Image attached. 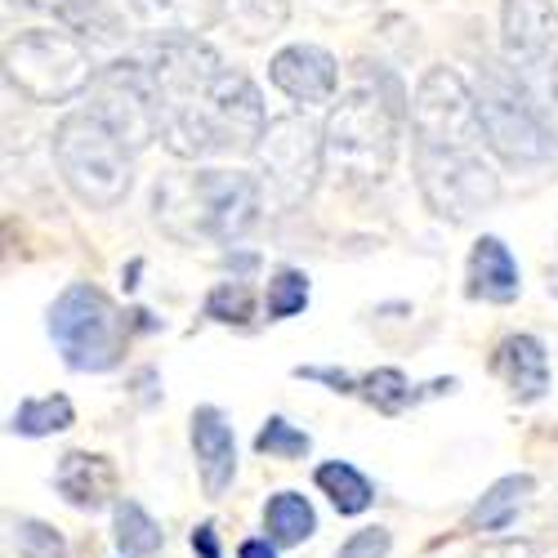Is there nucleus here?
Returning <instances> with one entry per match:
<instances>
[{"mask_svg": "<svg viewBox=\"0 0 558 558\" xmlns=\"http://www.w3.org/2000/svg\"><path fill=\"white\" fill-rule=\"evenodd\" d=\"M138 63L148 68L161 112V144L179 161L255 157L268 130L264 99L246 72L228 68L206 40L148 45Z\"/></svg>", "mask_w": 558, "mask_h": 558, "instance_id": "f257e3e1", "label": "nucleus"}, {"mask_svg": "<svg viewBox=\"0 0 558 558\" xmlns=\"http://www.w3.org/2000/svg\"><path fill=\"white\" fill-rule=\"evenodd\" d=\"M474 95H478L483 138L505 166H545L549 157H558V134L545 117V104L514 76L509 63L487 59Z\"/></svg>", "mask_w": 558, "mask_h": 558, "instance_id": "20e7f679", "label": "nucleus"}, {"mask_svg": "<svg viewBox=\"0 0 558 558\" xmlns=\"http://www.w3.org/2000/svg\"><path fill=\"white\" fill-rule=\"evenodd\" d=\"M532 492H536V478L532 474H505V478H496L478 496V505L470 509V527L474 532H505V527H514L519 509L527 505Z\"/></svg>", "mask_w": 558, "mask_h": 558, "instance_id": "a211bd4d", "label": "nucleus"}, {"mask_svg": "<svg viewBox=\"0 0 558 558\" xmlns=\"http://www.w3.org/2000/svg\"><path fill=\"white\" fill-rule=\"evenodd\" d=\"M411 121V99L393 72L380 63H353L349 85L327 112L322 144H327V174L340 183H380L398 157L402 125Z\"/></svg>", "mask_w": 558, "mask_h": 558, "instance_id": "f03ea898", "label": "nucleus"}, {"mask_svg": "<svg viewBox=\"0 0 558 558\" xmlns=\"http://www.w3.org/2000/svg\"><path fill=\"white\" fill-rule=\"evenodd\" d=\"M523 291L519 264L500 238H478L470 251V295L487 304H514Z\"/></svg>", "mask_w": 558, "mask_h": 558, "instance_id": "f3484780", "label": "nucleus"}, {"mask_svg": "<svg viewBox=\"0 0 558 558\" xmlns=\"http://www.w3.org/2000/svg\"><path fill=\"white\" fill-rule=\"evenodd\" d=\"M313 483L322 487V496H331L336 514H344V519L366 514L371 500H376V487H371V478L357 470V464H349V460H327V464H317Z\"/></svg>", "mask_w": 558, "mask_h": 558, "instance_id": "aec40b11", "label": "nucleus"}, {"mask_svg": "<svg viewBox=\"0 0 558 558\" xmlns=\"http://www.w3.org/2000/svg\"><path fill=\"white\" fill-rule=\"evenodd\" d=\"M238 558H277V545H272L268 536H259V541H242Z\"/></svg>", "mask_w": 558, "mask_h": 558, "instance_id": "473e14b6", "label": "nucleus"}, {"mask_svg": "<svg viewBox=\"0 0 558 558\" xmlns=\"http://www.w3.org/2000/svg\"><path fill=\"white\" fill-rule=\"evenodd\" d=\"M268 81L272 89L300 108H317V104H336V89H340V63L322 50V45H287L277 50L268 63Z\"/></svg>", "mask_w": 558, "mask_h": 558, "instance_id": "ddd939ff", "label": "nucleus"}, {"mask_svg": "<svg viewBox=\"0 0 558 558\" xmlns=\"http://www.w3.org/2000/svg\"><path fill=\"white\" fill-rule=\"evenodd\" d=\"M264 197L242 170H179L157 179L153 215L174 242H232L259 219Z\"/></svg>", "mask_w": 558, "mask_h": 558, "instance_id": "7ed1b4c3", "label": "nucleus"}, {"mask_svg": "<svg viewBox=\"0 0 558 558\" xmlns=\"http://www.w3.org/2000/svg\"><path fill=\"white\" fill-rule=\"evenodd\" d=\"M327 174V144L322 125H313L304 112L268 117V130L255 148V183L268 215H291L304 206Z\"/></svg>", "mask_w": 558, "mask_h": 558, "instance_id": "423d86ee", "label": "nucleus"}, {"mask_svg": "<svg viewBox=\"0 0 558 558\" xmlns=\"http://www.w3.org/2000/svg\"><path fill=\"white\" fill-rule=\"evenodd\" d=\"M470 558H554V549L541 545V541H527V536H505V541H492V545L474 549Z\"/></svg>", "mask_w": 558, "mask_h": 558, "instance_id": "c756f323", "label": "nucleus"}, {"mask_svg": "<svg viewBox=\"0 0 558 558\" xmlns=\"http://www.w3.org/2000/svg\"><path fill=\"white\" fill-rule=\"evenodd\" d=\"M362 398L376 407V411H385V415H398L407 402H411V380L402 376L398 366H376V371H366L362 376Z\"/></svg>", "mask_w": 558, "mask_h": 558, "instance_id": "393cba45", "label": "nucleus"}, {"mask_svg": "<svg viewBox=\"0 0 558 558\" xmlns=\"http://www.w3.org/2000/svg\"><path fill=\"white\" fill-rule=\"evenodd\" d=\"M264 532H268V541H272L277 549L304 545V541L317 532V514H313L308 496H300V492H277V496H268V505H264Z\"/></svg>", "mask_w": 558, "mask_h": 558, "instance_id": "6ab92c4d", "label": "nucleus"}, {"mask_svg": "<svg viewBox=\"0 0 558 558\" xmlns=\"http://www.w3.org/2000/svg\"><path fill=\"white\" fill-rule=\"evenodd\" d=\"M219 19L238 32L242 40H268L287 27L291 0H219Z\"/></svg>", "mask_w": 558, "mask_h": 558, "instance_id": "412c9836", "label": "nucleus"}, {"mask_svg": "<svg viewBox=\"0 0 558 558\" xmlns=\"http://www.w3.org/2000/svg\"><path fill=\"white\" fill-rule=\"evenodd\" d=\"M415 183H421L425 206L447 223H464L470 215L487 210L500 197V179L483 153H474V157H415Z\"/></svg>", "mask_w": 558, "mask_h": 558, "instance_id": "f8f14e48", "label": "nucleus"}, {"mask_svg": "<svg viewBox=\"0 0 558 558\" xmlns=\"http://www.w3.org/2000/svg\"><path fill=\"white\" fill-rule=\"evenodd\" d=\"M496 376L505 380V389L514 393L519 402H536V398H545V389H549V353H545V344L536 340V336H505L500 344H496Z\"/></svg>", "mask_w": 558, "mask_h": 558, "instance_id": "dca6fc26", "label": "nucleus"}, {"mask_svg": "<svg viewBox=\"0 0 558 558\" xmlns=\"http://www.w3.org/2000/svg\"><path fill=\"white\" fill-rule=\"evenodd\" d=\"M54 487L76 509L117 505V464L99 451H68L54 470Z\"/></svg>", "mask_w": 558, "mask_h": 558, "instance_id": "2eb2a0df", "label": "nucleus"}, {"mask_svg": "<svg viewBox=\"0 0 558 558\" xmlns=\"http://www.w3.org/2000/svg\"><path fill=\"white\" fill-rule=\"evenodd\" d=\"M85 112L99 117L130 153H144L153 138H161V112L153 76L138 59H117L99 68L95 85L85 89Z\"/></svg>", "mask_w": 558, "mask_h": 558, "instance_id": "9d476101", "label": "nucleus"}, {"mask_svg": "<svg viewBox=\"0 0 558 558\" xmlns=\"http://www.w3.org/2000/svg\"><path fill=\"white\" fill-rule=\"evenodd\" d=\"M76 425V407L63 393H45V398H27L19 402V411L10 415V429L23 438H50Z\"/></svg>", "mask_w": 558, "mask_h": 558, "instance_id": "5701e85b", "label": "nucleus"}, {"mask_svg": "<svg viewBox=\"0 0 558 558\" xmlns=\"http://www.w3.org/2000/svg\"><path fill=\"white\" fill-rule=\"evenodd\" d=\"M5 72L32 104H68L95 85L99 68L81 45V36L59 27H27L10 40Z\"/></svg>", "mask_w": 558, "mask_h": 558, "instance_id": "6e6552de", "label": "nucleus"}, {"mask_svg": "<svg viewBox=\"0 0 558 558\" xmlns=\"http://www.w3.org/2000/svg\"><path fill=\"white\" fill-rule=\"evenodd\" d=\"M505 63L545 108H558V10L554 0H505L500 5Z\"/></svg>", "mask_w": 558, "mask_h": 558, "instance_id": "9b49d317", "label": "nucleus"}, {"mask_svg": "<svg viewBox=\"0 0 558 558\" xmlns=\"http://www.w3.org/2000/svg\"><path fill=\"white\" fill-rule=\"evenodd\" d=\"M304 304H308V277L300 268H277L268 277V295H264L268 322H287V317L304 313Z\"/></svg>", "mask_w": 558, "mask_h": 558, "instance_id": "b1692460", "label": "nucleus"}, {"mask_svg": "<svg viewBox=\"0 0 558 558\" xmlns=\"http://www.w3.org/2000/svg\"><path fill=\"white\" fill-rule=\"evenodd\" d=\"M50 336L72 371H112L125 344V317L89 282H72L50 308Z\"/></svg>", "mask_w": 558, "mask_h": 558, "instance_id": "1a4fd4ad", "label": "nucleus"}, {"mask_svg": "<svg viewBox=\"0 0 558 558\" xmlns=\"http://www.w3.org/2000/svg\"><path fill=\"white\" fill-rule=\"evenodd\" d=\"M295 376H304V380H327L336 393H353V380L344 376V371H322V366H300Z\"/></svg>", "mask_w": 558, "mask_h": 558, "instance_id": "7c9ffc66", "label": "nucleus"}, {"mask_svg": "<svg viewBox=\"0 0 558 558\" xmlns=\"http://www.w3.org/2000/svg\"><path fill=\"white\" fill-rule=\"evenodd\" d=\"M308 447H313V438L300 425H291L287 415H268L264 429L255 434V451L277 456V460H300V456H308Z\"/></svg>", "mask_w": 558, "mask_h": 558, "instance_id": "a878e982", "label": "nucleus"}, {"mask_svg": "<svg viewBox=\"0 0 558 558\" xmlns=\"http://www.w3.org/2000/svg\"><path fill=\"white\" fill-rule=\"evenodd\" d=\"M193 456H197V474L210 500H219L232 478H238V438L219 407H197L193 411Z\"/></svg>", "mask_w": 558, "mask_h": 558, "instance_id": "4468645a", "label": "nucleus"}, {"mask_svg": "<svg viewBox=\"0 0 558 558\" xmlns=\"http://www.w3.org/2000/svg\"><path fill=\"white\" fill-rule=\"evenodd\" d=\"M193 549H197V558H223V554H219V532H215V523H197V527H193Z\"/></svg>", "mask_w": 558, "mask_h": 558, "instance_id": "2f4dec72", "label": "nucleus"}, {"mask_svg": "<svg viewBox=\"0 0 558 558\" xmlns=\"http://www.w3.org/2000/svg\"><path fill=\"white\" fill-rule=\"evenodd\" d=\"M45 5H59V14H63V10H72V5H89V0H45Z\"/></svg>", "mask_w": 558, "mask_h": 558, "instance_id": "72a5a7b5", "label": "nucleus"}, {"mask_svg": "<svg viewBox=\"0 0 558 558\" xmlns=\"http://www.w3.org/2000/svg\"><path fill=\"white\" fill-rule=\"evenodd\" d=\"M478 95L456 68L438 63L411 95V153L415 157H474L483 153Z\"/></svg>", "mask_w": 558, "mask_h": 558, "instance_id": "0eeeda50", "label": "nucleus"}, {"mask_svg": "<svg viewBox=\"0 0 558 558\" xmlns=\"http://www.w3.org/2000/svg\"><path fill=\"white\" fill-rule=\"evenodd\" d=\"M389 549H393V532L389 527H362L340 545L336 558H389Z\"/></svg>", "mask_w": 558, "mask_h": 558, "instance_id": "c85d7f7f", "label": "nucleus"}, {"mask_svg": "<svg viewBox=\"0 0 558 558\" xmlns=\"http://www.w3.org/2000/svg\"><path fill=\"white\" fill-rule=\"evenodd\" d=\"M14 549H19V558H68L63 532L54 523H40V519L14 523Z\"/></svg>", "mask_w": 558, "mask_h": 558, "instance_id": "cd10ccee", "label": "nucleus"}, {"mask_svg": "<svg viewBox=\"0 0 558 558\" xmlns=\"http://www.w3.org/2000/svg\"><path fill=\"white\" fill-rule=\"evenodd\" d=\"M112 541L125 558H144L166 545V532L138 500H117L112 505Z\"/></svg>", "mask_w": 558, "mask_h": 558, "instance_id": "4be33fe9", "label": "nucleus"}, {"mask_svg": "<svg viewBox=\"0 0 558 558\" xmlns=\"http://www.w3.org/2000/svg\"><path fill=\"white\" fill-rule=\"evenodd\" d=\"M206 317L215 322H228V327H246V322L255 317V291L246 282H219L210 295H206Z\"/></svg>", "mask_w": 558, "mask_h": 558, "instance_id": "bb28decb", "label": "nucleus"}, {"mask_svg": "<svg viewBox=\"0 0 558 558\" xmlns=\"http://www.w3.org/2000/svg\"><path fill=\"white\" fill-rule=\"evenodd\" d=\"M54 161L68 189L95 210H112L130 193L134 153L99 121L81 112H68L54 130Z\"/></svg>", "mask_w": 558, "mask_h": 558, "instance_id": "39448f33", "label": "nucleus"}]
</instances>
